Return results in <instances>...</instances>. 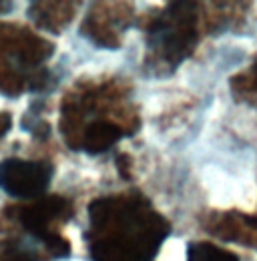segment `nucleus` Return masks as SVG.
<instances>
[{"mask_svg": "<svg viewBox=\"0 0 257 261\" xmlns=\"http://www.w3.org/2000/svg\"><path fill=\"white\" fill-rule=\"evenodd\" d=\"M169 235L171 223L141 191L89 203L85 243L91 261H155Z\"/></svg>", "mask_w": 257, "mask_h": 261, "instance_id": "1", "label": "nucleus"}, {"mask_svg": "<svg viewBox=\"0 0 257 261\" xmlns=\"http://www.w3.org/2000/svg\"><path fill=\"white\" fill-rule=\"evenodd\" d=\"M141 127L128 89L117 81L79 85L63 98L61 133L72 151L100 155Z\"/></svg>", "mask_w": 257, "mask_h": 261, "instance_id": "2", "label": "nucleus"}, {"mask_svg": "<svg viewBox=\"0 0 257 261\" xmlns=\"http://www.w3.org/2000/svg\"><path fill=\"white\" fill-rule=\"evenodd\" d=\"M199 4L171 2L145 20V68L155 76L173 74L199 42Z\"/></svg>", "mask_w": 257, "mask_h": 261, "instance_id": "3", "label": "nucleus"}, {"mask_svg": "<svg viewBox=\"0 0 257 261\" xmlns=\"http://www.w3.org/2000/svg\"><path fill=\"white\" fill-rule=\"evenodd\" d=\"M55 44L20 24H0V95L20 97L24 91L50 89V70L44 63Z\"/></svg>", "mask_w": 257, "mask_h": 261, "instance_id": "4", "label": "nucleus"}, {"mask_svg": "<svg viewBox=\"0 0 257 261\" xmlns=\"http://www.w3.org/2000/svg\"><path fill=\"white\" fill-rule=\"evenodd\" d=\"M74 215L70 199L48 195L29 203L10 205L0 213V229L29 237L48 249L55 259L70 255V241L63 235V225Z\"/></svg>", "mask_w": 257, "mask_h": 261, "instance_id": "5", "label": "nucleus"}, {"mask_svg": "<svg viewBox=\"0 0 257 261\" xmlns=\"http://www.w3.org/2000/svg\"><path fill=\"white\" fill-rule=\"evenodd\" d=\"M53 175L55 167L48 161L6 157L0 161V191L12 199L34 201L44 197Z\"/></svg>", "mask_w": 257, "mask_h": 261, "instance_id": "6", "label": "nucleus"}, {"mask_svg": "<svg viewBox=\"0 0 257 261\" xmlns=\"http://www.w3.org/2000/svg\"><path fill=\"white\" fill-rule=\"evenodd\" d=\"M131 20H133V6L131 4L98 2V4H93L89 14L85 16L79 33L85 38H89L96 46L119 48L121 40H123V33L128 29Z\"/></svg>", "mask_w": 257, "mask_h": 261, "instance_id": "7", "label": "nucleus"}, {"mask_svg": "<svg viewBox=\"0 0 257 261\" xmlns=\"http://www.w3.org/2000/svg\"><path fill=\"white\" fill-rule=\"evenodd\" d=\"M79 2H34L29 8V18L48 33H63L76 14Z\"/></svg>", "mask_w": 257, "mask_h": 261, "instance_id": "8", "label": "nucleus"}, {"mask_svg": "<svg viewBox=\"0 0 257 261\" xmlns=\"http://www.w3.org/2000/svg\"><path fill=\"white\" fill-rule=\"evenodd\" d=\"M0 261H55V257L29 237L6 233L0 239Z\"/></svg>", "mask_w": 257, "mask_h": 261, "instance_id": "9", "label": "nucleus"}, {"mask_svg": "<svg viewBox=\"0 0 257 261\" xmlns=\"http://www.w3.org/2000/svg\"><path fill=\"white\" fill-rule=\"evenodd\" d=\"M187 261H241L237 253L227 251L211 241H191L187 245Z\"/></svg>", "mask_w": 257, "mask_h": 261, "instance_id": "10", "label": "nucleus"}, {"mask_svg": "<svg viewBox=\"0 0 257 261\" xmlns=\"http://www.w3.org/2000/svg\"><path fill=\"white\" fill-rule=\"evenodd\" d=\"M231 93L239 100H255L257 98V63L247 72H241L231 79Z\"/></svg>", "mask_w": 257, "mask_h": 261, "instance_id": "11", "label": "nucleus"}, {"mask_svg": "<svg viewBox=\"0 0 257 261\" xmlns=\"http://www.w3.org/2000/svg\"><path fill=\"white\" fill-rule=\"evenodd\" d=\"M40 107L38 105H31V111L22 117V125H29V127H22V129L27 130V133H31L32 137H36V139H40V141H44V139H48V135H50V127H48V123L44 121V119H40Z\"/></svg>", "mask_w": 257, "mask_h": 261, "instance_id": "12", "label": "nucleus"}, {"mask_svg": "<svg viewBox=\"0 0 257 261\" xmlns=\"http://www.w3.org/2000/svg\"><path fill=\"white\" fill-rule=\"evenodd\" d=\"M12 127V117H10V113H0V139L10 130Z\"/></svg>", "mask_w": 257, "mask_h": 261, "instance_id": "13", "label": "nucleus"}, {"mask_svg": "<svg viewBox=\"0 0 257 261\" xmlns=\"http://www.w3.org/2000/svg\"><path fill=\"white\" fill-rule=\"evenodd\" d=\"M12 8H14L12 2H0V14H6V12H10Z\"/></svg>", "mask_w": 257, "mask_h": 261, "instance_id": "14", "label": "nucleus"}, {"mask_svg": "<svg viewBox=\"0 0 257 261\" xmlns=\"http://www.w3.org/2000/svg\"><path fill=\"white\" fill-rule=\"evenodd\" d=\"M253 219H255V229H257V215H253Z\"/></svg>", "mask_w": 257, "mask_h": 261, "instance_id": "15", "label": "nucleus"}]
</instances>
